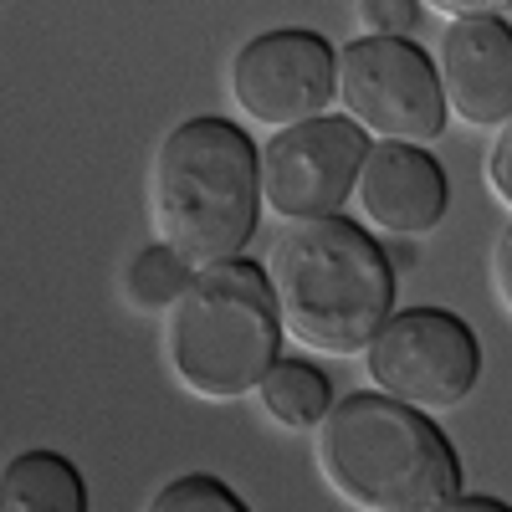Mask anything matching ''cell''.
Returning <instances> with one entry per match:
<instances>
[{
  "mask_svg": "<svg viewBox=\"0 0 512 512\" xmlns=\"http://www.w3.org/2000/svg\"><path fill=\"white\" fill-rule=\"evenodd\" d=\"M277 313L303 349L354 359L395 313V262L359 221L318 216L277 236L267 256Z\"/></svg>",
  "mask_w": 512,
  "mask_h": 512,
  "instance_id": "cell-1",
  "label": "cell"
},
{
  "mask_svg": "<svg viewBox=\"0 0 512 512\" xmlns=\"http://www.w3.org/2000/svg\"><path fill=\"white\" fill-rule=\"evenodd\" d=\"M262 205V149L231 118L200 113L159 139L149 164V226L154 241L180 251L195 272L241 256Z\"/></svg>",
  "mask_w": 512,
  "mask_h": 512,
  "instance_id": "cell-2",
  "label": "cell"
},
{
  "mask_svg": "<svg viewBox=\"0 0 512 512\" xmlns=\"http://www.w3.org/2000/svg\"><path fill=\"white\" fill-rule=\"evenodd\" d=\"M313 461L328 492L359 512H446L461 497V461L446 431L379 390L333 400Z\"/></svg>",
  "mask_w": 512,
  "mask_h": 512,
  "instance_id": "cell-3",
  "label": "cell"
},
{
  "mask_svg": "<svg viewBox=\"0 0 512 512\" xmlns=\"http://www.w3.org/2000/svg\"><path fill=\"white\" fill-rule=\"evenodd\" d=\"M282 338L287 328L272 277L251 256L200 267L164 328L169 369L200 400H241L262 390V379L282 359Z\"/></svg>",
  "mask_w": 512,
  "mask_h": 512,
  "instance_id": "cell-4",
  "label": "cell"
},
{
  "mask_svg": "<svg viewBox=\"0 0 512 512\" xmlns=\"http://www.w3.org/2000/svg\"><path fill=\"white\" fill-rule=\"evenodd\" d=\"M338 103L374 144L431 149L446 134V88L410 36H354L338 47Z\"/></svg>",
  "mask_w": 512,
  "mask_h": 512,
  "instance_id": "cell-5",
  "label": "cell"
},
{
  "mask_svg": "<svg viewBox=\"0 0 512 512\" xmlns=\"http://www.w3.org/2000/svg\"><path fill=\"white\" fill-rule=\"evenodd\" d=\"M364 374L379 395L441 415L472 400L482 379V338L446 308H400L364 349Z\"/></svg>",
  "mask_w": 512,
  "mask_h": 512,
  "instance_id": "cell-6",
  "label": "cell"
},
{
  "mask_svg": "<svg viewBox=\"0 0 512 512\" xmlns=\"http://www.w3.org/2000/svg\"><path fill=\"white\" fill-rule=\"evenodd\" d=\"M364 159H369V134L349 113H323L277 128L262 144V200L287 226L338 216L359 190Z\"/></svg>",
  "mask_w": 512,
  "mask_h": 512,
  "instance_id": "cell-7",
  "label": "cell"
},
{
  "mask_svg": "<svg viewBox=\"0 0 512 512\" xmlns=\"http://www.w3.org/2000/svg\"><path fill=\"white\" fill-rule=\"evenodd\" d=\"M231 98L262 128H292L323 118L338 98V52L308 26L262 31L231 57Z\"/></svg>",
  "mask_w": 512,
  "mask_h": 512,
  "instance_id": "cell-8",
  "label": "cell"
},
{
  "mask_svg": "<svg viewBox=\"0 0 512 512\" xmlns=\"http://www.w3.org/2000/svg\"><path fill=\"white\" fill-rule=\"evenodd\" d=\"M446 108L466 128H502L512 118V26L507 16H461L441 36Z\"/></svg>",
  "mask_w": 512,
  "mask_h": 512,
  "instance_id": "cell-9",
  "label": "cell"
},
{
  "mask_svg": "<svg viewBox=\"0 0 512 512\" xmlns=\"http://www.w3.org/2000/svg\"><path fill=\"white\" fill-rule=\"evenodd\" d=\"M359 210L364 221L390 236H425L446 221L451 185L431 149L420 144H369L359 169Z\"/></svg>",
  "mask_w": 512,
  "mask_h": 512,
  "instance_id": "cell-10",
  "label": "cell"
},
{
  "mask_svg": "<svg viewBox=\"0 0 512 512\" xmlns=\"http://www.w3.org/2000/svg\"><path fill=\"white\" fill-rule=\"evenodd\" d=\"M0 512H88V482L57 451H21L0 477Z\"/></svg>",
  "mask_w": 512,
  "mask_h": 512,
  "instance_id": "cell-11",
  "label": "cell"
},
{
  "mask_svg": "<svg viewBox=\"0 0 512 512\" xmlns=\"http://www.w3.org/2000/svg\"><path fill=\"white\" fill-rule=\"evenodd\" d=\"M256 395H262V410L287 431H318L323 415L333 410V384L308 359H277Z\"/></svg>",
  "mask_w": 512,
  "mask_h": 512,
  "instance_id": "cell-12",
  "label": "cell"
},
{
  "mask_svg": "<svg viewBox=\"0 0 512 512\" xmlns=\"http://www.w3.org/2000/svg\"><path fill=\"white\" fill-rule=\"evenodd\" d=\"M190 282H195V267L185 262L180 251H169L164 241L144 246L134 262H128V272H123V292H128V303H134L139 313L175 308L180 297L190 292Z\"/></svg>",
  "mask_w": 512,
  "mask_h": 512,
  "instance_id": "cell-13",
  "label": "cell"
},
{
  "mask_svg": "<svg viewBox=\"0 0 512 512\" xmlns=\"http://www.w3.org/2000/svg\"><path fill=\"white\" fill-rule=\"evenodd\" d=\"M144 512H251L236 487H226L221 477H205V472H190V477H175L154 492V502Z\"/></svg>",
  "mask_w": 512,
  "mask_h": 512,
  "instance_id": "cell-14",
  "label": "cell"
},
{
  "mask_svg": "<svg viewBox=\"0 0 512 512\" xmlns=\"http://www.w3.org/2000/svg\"><path fill=\"white\" fill-rule=\"evenodd\" d=\"M420 16V0H359V21L369 26V36H415Z\"/></svg>",
  "mask_w": 512,
  "mask_h": 512,
  "instance_id": "cell-15",
  "label": "cell"
},
{
  "mask_svg": "<svg viewBox=\"0 0 512 512\" xmlns=\"http://www.w3.org/2000/svg\"><path fill=\"white\" fill-rule=\"evenodd\" d=\"M487 185H492V195L512 210V118L497 128V139H492V154H487Z\"/></svg>",
  "mask_w": 512,
  "mask_h": 512,
  "instance_id": "cell-16",
  "label": "cell"
},
{
  "mask_svg": "<svg viewBox=\"0 0 512 512\" xmlns=\"http://www.w3.org/2000/svg\"><path fill=\"white\" fill-rule=\"evenodd\" d=\"M492 292H497V303L507 308V318H512V226L497 236V246H492Z\"/></svg>",
  "mask_w": 512,
  "mask_h": 512,
  "instance_id": "cell-17",
  "label": "cell"
},
{
  "mask_svg": "<svg viewBox=\"0 0 512 512\" xmlns=\"http://www.w3.org/2000/svg\"><path fill=\"white\" fill-rule=\"evenodd\" d=\"M420 6L461 21V16H502V11H512V0H420Z\"/></svg>",
  "mask_w": 512,
  "mask_h": 512,
  "instance_id": "cell-18",
  "label": "cell"
},
{
  "mask_svg": "<svg viewBox=\"0 0 512 512\" xmlns=\"http://www.w3.org/2000/svg\"><path fill=\"white\" fill-rule=\"evenodd\" d=\"M446 512H512L502 497H456Z\"/></svg>",
  "mask_w": 512,
  "mask_h": 512,
  "instance_id": "cell-19",
  "label": "cell"
},
{
  "mask_svg": "<svg viewBox=\"0 0 512 512\" xmlns=\"http://www.w3.org/2000/svg\"><path fill=\"white\" fill-rule=\"evenodd\" d=\"M390 262H395V272H410V267H415V246H400V251H390Z\"/></svg>",
  "mask_w": 512,
  "mask_h": 512,
  "instance_id": "cell-20",
  "label": "cell"
}]
</instances>
